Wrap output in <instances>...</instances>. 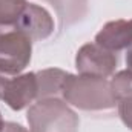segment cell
I'll return each mask as SVG.
<instances>
[{"instance_id": "cell-4", "label": "cell", "mask_w": 132, "mask_h": 132, "mask_svg": "<svg viewBox=\"0 0 132 132\" xmlns=\"http://www.w3.org/2000/svg\"><path fill=\"white\" fill-rule=\"evenodd\" d=\"M0 100L12 111H22L37 100L35 72L8 74L0 69Z\"/></svg>"}, {"instance_id": "cell-12", "label": "cell", "mask_w": 132, "mask_h": 132, "mask_svg": "<svg viewBox=\"0 0 132 132\" xmlns=\"http://www.w3.org/2000/svg\"><path fill=\"white\" fill-rule=\"evenodd\" d=\"M2 132H29L26 128H23L22 125L19 123H12V121H6Z\"/></svg>"}, {"instance_id": "cell-11", "label": "cell", "mask_w": 132, "mask_h": 132, "mask_svg": "<svg viewBox=\"0 0 132 132\" xmlns=\"http://www.w3.org/2000/svg\"><path fill=\"white\" fill-rule=\"evenodd\" d=\"M117 108H118V115L121 121L125 123V126H128L132 131V97L118 101Z\"/></svg>"}, {"instance_id": "cell-9", "label": "cell", "mask_w": 132, "mask_h": 132, "mask_svg": "<svg viewBox=\"0 0 132 132\" xmlns=\"http://www.w3.org/2000/svg\"><path fill=\"white\" fill-rule=\"evenodd\" d=\"M109 86H111L112 97L117 103L132 97V71L125 69L114 74L112 80L109 81Z\"/></svg>"}, {"instance_id": "cell-5", "label": "cell", "mask_w": 132, "mask_h": 132, "mask_svg": "<svg viewBox=\"0 0 132 132\" xmlns=\"http://www.w3.org/2000/svg\"><path fill=\"white\" fill-rule=\"evenodd\" d=\"M118 65V57L115 52L108 51L97 43L83 45L75 55V68L78 74L95 75V77H111L114 75Z\"/></svg>"}, {"instance_id": "cell-7", "label": "cell", "mask_w": 132, "mask_h": 132, "mask_svg": "<svg viewBox=\"0 0 132 132\" xmlns=\"http://www.w3.org/2000/svg\"><path fill=\"white\" fill-rule=\"evenodd\" d=\"M94 43L115 54L118 51L128 49L132 45V19H118L108 22L97 32Z\"/></svg>"}, {"instance_id": "cell-2", "label": "cell", "mask_w": 132, "mask_h": 132, "mask_svg": "<svg viewBox=\"0 0 132 132\" xmlns=\"http://www.w3.org/2000/svg\"><path fill=\"white\" fill-rule=\"evenodd\" d=\"M29 132H78V115L60 97L37 100L26 112Z\"/></svg>"}, {"instance_id": "cell-3", "label": "cell", "mask_w": 132, "mask_h": 132, "mask_svg": "<svg viewBox=\"0 0 132 132\" xmlns=\"http://www.w3.org/2000/svg\"><path fill=\"white\" fill-rule=\"evenodd\" d=\"M32 55V40L17 25H0V69L22 74Z\"/></svg>"}, {"instance_id": "cell-10", "label": "cell", "mask_w": 132, "mask_h": 132, "mask_svg": "<svg viewBox=\"0 0 132 132\" xmlns=\"http://www.w3.org/2000/svg\"><path fill=\"white\" fill-rule=\"evenodd\" d=\"M26 5V0H0V25H15Z\"/></svg>"}, {"instance_id": "cell-1", "label": "cell", "mask_w": 132, "mask_h": 132, "mask_svg": "<svg viewBox=\"0 0 132 132\" xmlns=\"http://www.w3.org/2000/svg\"><path fill=\"white\" fill-rule=\"evenodd\" d=\"M62 98L81 111H109L117 106L109 81L95 75L68 74L62 88Z\"/></svg>"}, {"instance_id": "cell-8", "label": "cell", "mask_w": 132, "mask_h": 132, "mask_svg": "<svg viewBox=\"0 0 132 132\" xmlns=\"http://www.w3.org/2000/svg\"><path fill=\"white\" fill-rule=\"evenodd\" d=\"M69 72L59 68H48L35 72L37 78V100L62 97L63 81Z\"/></svg>"}, {"instance_id": "cell-13", "label": "cell", "mask_w": 132, "mask_h": 132, "mask_svg": "<svg viewBox=\"0 0 132 132\" xmlns=\"http://www.w3.org/2000/svg\"><path fill=\"white\" fill-rule=\"evenodd\" d=\"M126 66H128V69L132 71V45L126 49Z\"/></svg>"}, {"instance_id": "cell-6", "label": "cell", "mask_w": 132, "mask_h": 132, "mask_svg": "<svg viewBox=\"0 0 132 132\" xmlns=\"http://www.w3.org/2000/svg\"><path fill=\"white\" fill-rule=\"evenodd\" d=\"M32 42H40L48 38L54 32V19L49 11L40 5L28 3L20 19L15 23Z\"/></svg>"}]
</instances>
